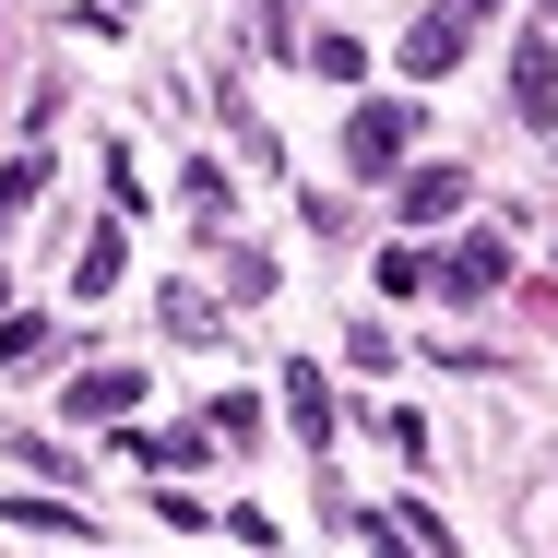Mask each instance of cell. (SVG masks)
Segmentation results:
<instances>
[{"label":"cell","mask_w":558,"mask_h":558,"mask_svg":"<svg viewBox=\"0 0 558 558\" xmlns=\"http://www.w3.org/2000/svg\"><path fill=\"white\" fill-rule=\"evenodd\" d=\"M475 24H487V0H440V12H416V24H404V84H440Z\"/></svg>","instance_id":"6da1fadb"},{"label":"cell","mask_w":558,"mask_h":558,"mask_svg":"<svg viewBox=\"0 0 558 558\" xmlns=\"http://www.w3.org/2000/svg\"><path fill=\"white\" fill-rule=\"evenodd\" d=\"M404 143H416V108H404V96H368V108L344 119V155H356L368 179H380V167H392Z\"/></svg>","instance_id":"7a4b0ae2"},{"label":"cell","mask_w":558,"mask_h":558,"mask_svg":"<svg viewBox=\"0 0 558 558\" xmlns=\"http://www.w3.org/2000/svg\"><path fill=\"white\" fill-rule=\"evenodd\" d=\"M511 119H523V131H547V119H558V48H547V36L511 48Z\"/></svg>","instance_id":"3957f363"},{"label":"cell","mask_w":558,"mask_h":558,"mask_svg":"<svg viewBox=\"0 0 558 558\" xmlns=\"http://www.w3.org/2000/svg\"><path fill=\"white\" fill-rule=\"evenodd\" d=\"M131 404H143V368H84V380L60 392V416H72V428H96V416H131Z\"/></svg>","instance_id":"277c9868"},{"label":"cell","mask_w":558,"mask_h":558,"mask_svg":"<svg viewBox=\"0 0 558 558\" xmlns=\"http://www.w3.org/2000/svg\"><path fill=\"white\" fill-rule=\"evenodd\" d=\"M487 286H511V250H499V238H463L451 274H440V298H487Z\"/></svg>","instance_id":"5b68a950"},{"label":"cell","mask_w":558,"mask_h":558,"mask_svg":"<svg viewBox=\"0 0 558 558\" xmlns=\"http://www.w3.org/2000/svg\"><path fill=\"white\" fill-rule=\"evenodd\" d=\"M392 203H404V226H440V215H463V167H416V179H404Z\"/></svg>","instance_id":"8992f818"},{"label":"cell","mask_w":558,"mask_h":558,"mask_svg":"<svg viewBox=\"0 0 558 558\" xmlns=\"http://www.w3.org/2000/svg\"><path fill=\"white\" fill-rule=\"evenodd\" d=\"M286 416H298V440H333V392L310 368H286Z\"/></svg>","instance_id":"52a82bcc"},{"label":"cell","mask_w":558,"mask_h":558,"mask_svg":"<svg viewBox=\"0 0 558 558\" xmlns=\"http://www.w3.org/2000/svg\"><path fill=\"white\" fill-rule=\"evenodd\" d=\"M36 191H48V143H24V155H12V167H0V226L24 215V203H36Z\"/></svg>","instance_id":"ba28073f"},{"label":"cell","mask_w":558,"mask_h":558,"mask_svg":"<svg viewBox=\"0 0 558 558\" xmlns=\"http://www.w3.org/2000/svg\"><path fill=\"white\" fill-rule=\"evenodd\" d=\"M119 274H131V250H119V226H96V238H84V298H108Z\"/></svg>","instance_id":"9c48e42d"},{"label":"cell","mask_w":558,"mask_h":558,"mask_svg":"<svg viewBox=\"0 0 558 558\" xmlns=\"http://www.w3.org/2000/svg\"><path fill=\"white\" fill-rule=\"evenodd\" d=\"M310 72H322V84H356L368 60H356V36H322V48H310Z\"/></svg>","instance_id":"30bf717a"},{"label":"cell","mask_w":558,"mask_h":558,"mask_svg":"<svg viewBox=\"0 0 558 558\" xmlns=\"http://www.w3.org/2000/svg\"><path fill=\"white\" fill-rule=\"evenodd\" d=\"M0 298H12V286H0Z\"/></svg>","instance_id":"8fae6325"},{"label":"cell","mask_w":558,"mask_h":558,"mask_svg":"<svg viewBox=\"0 0 558 558\" xmlns=\"http://www.w3.org/2000/svg\"><path fill=\"white\" fill-rule=\"evenodd\" d=\"M547 12H558V0H547Z\"/></svg>","instance_id":"7c38bea8"}]
</instances>
